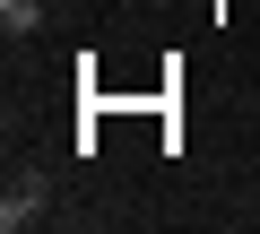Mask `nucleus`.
<instances>
[{"instance_id": "nucleus-1", "label": "nucleus", "mask_w": 260, "mask_h": 234, "mask_svg": "<svg viewBox=\"0 0 260 234\" xmlns=\"http://www.w3.org/2000/svg\"><path fill=\"white\" fill-rule=\"evenodd\" d=\"M44 217H52V182H44V165H26L9 182V199H0V225L18 234V225H44Z\"/></svg>"}, {"instance_id": "nucleus-2", "label": "nucleus", "mask_w": 260, "mask_h": 234, "mask_svg": "<svg viewBox=\"0 0 260 234\" xmlns=\"http://www.w3.org/2000/svg\"><path fill=\"white\" fill-rule=\"evenodd\" d=\"M0 26H9V35H35L44 26V0H0Z\"/></svg>"}]
</instances>
